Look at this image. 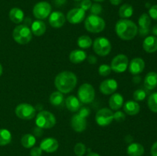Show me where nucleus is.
<instances>
[{
  "label": "nucleus",
  "instance_id": "obj_48",
  "mask_svg": "<svg viewBox=\"0 0 157 156\" xmlns=\"http://www.w3.org/2000/svg\"><path fill=\"white\" fill-rule=\"evenodd\" d=\"M110 2L113 6H118V5L121 4L122 0H110Z\"/></svg>",
  "mask_w": 157,
  "mask_h": 156
},
{
  "label": "nucleus",
  "instance_id": "obj_22",
  "mask_svg": "<svg viewBox=\"0 0 157 156\" xmlns=\"http://www.w3.org/2000/svg\"><path fill=\"white\" fill-rule=\"evenodd\" d=\"M144 87L148 90H152L157 87V73L149 72L144 78Z\"/></svg>",
  "mask_w": 157,
  "mask_h": 156
},
{
  "label": "nucleus",
  "instance_id": "obj_9",
  "mask_svg": "<svg viewBox=\"0 0 157 156\" xmlns=\"http://www.w3.org/2000/svg\"><path fill=\"white\" fill-rule=\"evenodd\" d=\"M113 120V113L108 108H103L98 110L95 115V121L100 126H107Z\"/></svg>",
  "mask_w": 157,
  "mask_h": 156
},
{
  "label": "nucleus",
  "instance_id": "obj_42",
  "mask_svg": "<svg viewBox=\"0 0 157 156\" xmlns=\"http://www.w3.org/2000/svg\"><path fill=\"white\" fill-rule=\"evenodd\" d=\"M31 156H41L42 154V150L40 147H32L30 151Z\"/></svg>",
  "mask_w": 157,
  "mask_h": 156
},
{
  "label": "nucleus",
  "instance_id": "obj_43",
  "mask_svg": "<svg viewBox=\"0 0 157 156\" xmlns=\"http://www.w3.org/2000/svg\"><path fill=\"white\" fill-rule=\"evenodd\" d=\"M150 153L152 156H157V142L153 143V145H152Z\"/></svg>",
  "mask_w": 157,
  "mask_h": 156
},
{
  "label": "nucleus",
  "instance_id": "obj_39",
  "mask_svg": "<svg viewBox=\"0 0 157 156\" xmlns=\"http://www.w3.org/2000/svg\"><path fill=\"white\" fill-rule=\"evenodd\" d=\"M92 6V2L90 0H81L80 3V8L84 11H87L90 9Z\"/></svg>",
  "mask_w": 157,
  "mask_h": 156
},
{
  "label": "nucleus",
  "instance_id": "obj_30",
  "mask_svg": "<svg viewBox=\"0 0 157 156\" xmlns=\"http://www.w3.org/2000/svg\"><path fill=\"white\" fill-rule=\"evenodd\" d=\"M51 104L55 106H58L61 105V103L64 101V96L63 93L59 91H55L50 95V98H49Z\"/></svg>",
  "mask_w": 157,
  "mask_h": 156
},
{
  "label": "nucleus",
  "instance_id": "obj_14",
  "mask_svg": "<svg viewBox=\"0 0 157 156\" xmlns=\"http://www.w3.org/2000/svg\"><path fill=\"white\" fill-rule=\"evenodd\" d=\"M118 87L117 82L113 79H107L102 81L100 85V91L104 95L113 94Z\"/></svg>",
  "mask_w": 157,
  "mask_h": 156
},
{
  "label": "nucleus",
  "instance_id": "obj_27",
  "mask_svg": "<svg viewBox=\"0 0 157 156\" xmlns=\"http://www.w3.org/2000/svg\"><path fill=\"white\" fill-rule=\"evenodd\" d=\"M46 32V24L41 20H37L32 22V32L37 37L44 35Z\"/></svg>",
  "mask_w": 157,
  "mask_h": 156
},
{
  "label": "nucleus",
  "instance_id": "obj_3",
  "mask_svg": "<svg viewBox=\"0 0 157 156\" xmlns=\"http://www.w3.org/2000/svg\"><path fill=\"white\" fill-rule=\"evenodd\" d=\"M12 37L15 42L19 44H29L32 38V32L25 24H19L14 28Z\"/></svg>",
  "mask_w": 157,
  "mask_h": 156
},
{
  "label": "nucleus",
  "instance_id": "obj_34",
  "mask_svg": "<svg viewBox=\"0 0 157 156\" xmlns=\"http://www.w3.org/2000/svg\"><path fill=\"white\" fill-rule=\"evenodd\" d=\"M147 93L143 89H138L136 91L133 93V99H135V101H142L147 97Z\"/></svg>",
  "mask_w": 157,
  "mask_h": 156
},
{
  "label": "nucleus",
  "instance_id": "obj_4",
  "mask_svg": "<svg viewBox=\"0 0 157 156\" xmlns=\"http://www.w3.org/2000/svg\"><path fill=\"white\" fill-rule=\"evenodd\" d=\"M105 21L98 15H90L84 21V27L90 33H100L105 28Z\"/></svg>",
  "mask_w": 157,
  "mask_h": 156
},
{
  "label": "nucleus",
  "instance_id": "obj_7",
  "mask_svg": "<svg viewBox=\"0 0 157 156\" xmlns=\"http://www.w3.org/2000/svg\"><path fill=\"white\" fill-rule=\"evenodd\" d=\"M93 48L95 53L99 56H107L111 51V43L107 38L99 37L94 41Z\"/></svg>",
  "mask_w": 157,
  "mask_h": 156
},
{
  "label": "nucleus",
  "instance_id": "obj_40",
  "mask_svg": "<svg viewBox=\"0 0 157 156\" xmlns=\"http://www.w3.org/2000/svg\"><path fill=\"white\" fill-rule=\"evenodd\" d=\"M149 15L151 18L157 21V5L151 6L149 9Z\"/></svg>",
  "mask_w": 157,
  "mask_h": 156
},
{
  "label": "nucleus",
  "instance_id": "obj_51",
  "mask_svg": "<svg viewBox=\"0 0 157 156\" xmlns=\"http://www.w3.org/2000/svg\"><path fill=\"white\" fill-rule=\"evenodd\" d=\"M2 66L0 64V76L2 75Z\"/></svg>",
  "mask_w": 157,
  "mask_h": 156
},
{
  "label": "nucleus",
  "instance_id": "obj_45",
  "mask_svg": "<svg viewBox=\"0 0 157 156\" xmlns=\"http://www.w3.org/2000/svg\"><path fill=\"white\" fill-rule=\"evenodd\" d=\"M87 61H88L89 64H96L97 61H98V59H97V58H95L94 55H90V56L87 58Z\"/></svg>",
  "mask_w": 157,
  "mask_h": 156
},
{
  "label": "nucleus",
  "instance_id": "obj_21",
  "mask_svg": "<svg viewBox=\"0 0 157 156\" xmlns=\"http://www.w3.org/2000/svg\"><path fill=\"white\" fill-rule=\"evenodd\" d=\"M124 110L129 116H136L140 113V106L136 101L129 100L124 103Z\"/></svg>",
  "mask_w": 157,
  "mask_h": 156
},
{
  "label": "nucleus",
  "instance_id": "obj_47",
  "mask_svg": "<svg viewBox=\"0 0 157 156\" xmlns=\"http://www.w3.org/2000/svg\"><path fill=\"white\" fill-rule=\"evenodd\" d=\"M141 81V76H137V75H136V76H134L133 79V82L134 83V84H139L140 82Z\"/></svg>",
  "mask_w": 157,
  "mask_h": 156
},
{
  "label": "nucleus",
  "instance_id": "obj_10",
  "mask_svg": "<svg viewBox=\"0 0 157 156\" xmlns=\"http://www.w3.org/2000/svg\"><path fill=\"white\" fill-rule=\"evenodd\" d=\"M129 65V59L125 54H118L113 58L110 64L111 70L115 73H124L127 70Z\"/></svg>",
  "mask_w": 157,
  "mask_h": 156
},
{
  "label": "nucleus",
  "instance_id": "obj_8",
  "mask_svg": "<svg viewBox=\"0 0 157 156\" xmlns=\"http://www.w3.org/2000/svg\"><path fill=\"white\" fill-rule=\"evenodd\" d=\"M15 113L17 117L19 119L30 120L33 119L36 115V110L31 104L23 102L15 107Z\"/></svg>",
  "mask_w": 157,
  "mask_h": 156
},
{
  "label": "nucleus",
  "instance_id": "obj_11",
  "mask_svg": "<svg viewBox=\"0 0 157 156\" xmlns=\"http://www.w3.org/2000/svg\"><path fill=\"white\" fill-rule=\"evenodd\" d=\"M52 12V6L47 2H39L33 8L34 16L38 20L45 19Z\"/></svg>",
  "mask_w": 157,
  "mask_h": 156
},
{
  "label": "nucleus",
  "instance_id": "obj_50",
  "mask_svg": "<svg viewBox=\"0 0 157 156\" xmlns=\"http://www.w3.org/2000/svg\"><path fill=\"white\" fill-rule=\"evenodd\" d=\"M87 156H101L100 154H98V153H95V152H89Z\"/></svg>",
  "mask_w": 157,
  "mask_h": 156
},
{
  "label": "nucleus",
  "instance_id": "obj_28",
  "mask_svg": "<svg viewBox=\"0 0 157 156\" xmlns=\"http://www.w3.org/2000/svg\"><path fill=\"white\" fill-rule=\"evenodd\" d=\"M21 143L23 147L25 148H30L34 147V145L36 143V139H35V136L32 134H25L24 136L21 137Z\"/></svg>",
  "mask_w": 157,
  "mask_h": 156
},
{
  "label": "nucleus",
  "instance_id": "obj_38",
  "mask_svg": "<svg viewBox=\"0 0 157 156\" xmlns=\"http://www.w3.org/2000/svg\"><path fill=\"white\" fill-rule=\"evenodd\" d=\"M125 114L123 112L119 111V110L113 113V119H115L117 122H123V121L125 120Z\"/></svg>",
  "mask_w": 157,
  "mask_h": 156
},
{
  "label": "nucleus",
  "instance_id": "obj_23",
  "mask_svg": "<svg viewBox=\"0 0 157 156\" xmlns=\"http://www.w3.org/2000/svg\"><path fill=\"white\" fill-rule=\"evenodd\" d=\"M65 105L67 110L71 112H78L81 108V101L75 96H69L66 98Z\"/></svg>",
  "mask_w": 157,
  "mask_h": 156
},
{
  "label": "nucleus",
  "instance_id": "obj_44",
  "mask_svg": "<svg viewBox=\"0 0 157 156\" xmlns=\"http://www.w3.org/2000/svg\"><path fill=\"white\" fill-rule=\"evenodd\" d=\"M33 131H34V134H35L36 136H38V137H40L41 136H42V133H43L42 128H39V127L37 126L36 128H34Z\"/></svg>",
  "mask_w": 157,
  "mask_h": 156
},
{
  "label": "nucleus",
  "instance_id": "obj_18",
  "mask_svg": "<svg viewBox=\"0 0 157 156\" xmlns=\"http://www.w3.org/2000/svg\"><path fill=\"white\" fill-rule=\"evenodd\" d=\"M145 68V62L140 58H135L131 60L128 65L129 72L133 75H138L144 71Z\"/></svg>",
  "mask_w": 157,
  "mask_h": 156
},
{
  "label": "nucleus",
  "instance_id": "obj_35",
  "mask_svg": "<svg viewBox=\"0 0 157 156\" xmlns=\"http://www.w3.org/2000/svg\"><path fill=\"white\" fill-rule=\"evenodd\" d=\"M111 67L108 64H101L98 68V73L101 76H107L111 73Z\"/></svg>",
  "mask_w": 157,
  "mask_h": 156
},
{
  "label": "nucleus",
  "instance_id": "obj_26",
  "mask_svg": "<svg viewBox=\"0 0 157 156\" xmlns=\"http://www.w3.org/2000/svg\"><path fill=\"white\" fill-rule=\"evenodd\" d=\"M127 152L129 156H142L144 154V147L136 142L131 143L127 147Z\"/></svg>",
  "mask_w": 157,
  "mask_h": 156
},
{
  "label": "nucleus",
  "instance_id": "obj_12",
  "mask_svg": "<svg viewBox=\"0 0 157 156\" xmlns=\"http://www.w3.org/2000/svg\"><path fill=\"white\" fill-rule=\"evenodd\" d=\"M85 11L81 8H75L67 12L66 18L69 23L72 24H80L82 22L85 18Z\"/></svg>",
  "mask_w": 157,
  "mask_h": 156
},
{
  "label": "nucleus",
  "instance_id": "obj_1",
  "mask_svg": "<svg viewBox=\"0 0 157 156\" xmlns=\"http://www.w3.org/2000/svg\"><path fill=\"white\" fill-rule=\"evenodd\" d=\"M78 83L77 76L71 71H62L55 79L57 90L62 93H69L75 88Z\"/></svg>",
  "mask_w": 157,
  "mask_h": 156
},
{
  "label": "nucleus",
  "instance_id": "obj_37",
  "mask_svg": "<svg viewBox=\"0 0 157 156\" xmlns=\"http://www.w3.org/2000/svg\"><path fill=\"white\" fill-rule=\"evenodd\" d=\"M90 9L92 15H98L101 13V12H102V6L100 4H98V3H94V4H92Z\"/></svg>",
  "mask_w": 157,
  "mask_h": 156
},
{
  "label": "nucleus",
  "instance_id": "obj_24",
  "mask_svg": "<svg viewBox=\"0 0 157 156\" xmlns=\"http://www.w3.org/2000/svg\"><path fill=\"white\" fill-rule=\"evenodd\" d=\"M87 58V53L82 50H74L69 55V60L73 64H80Z\"/></svg>",
  "mask_w": 157,
  "mask_h": 156
},
{
  "label": "nucleus",
  "instance_id": "obj_41",
  "mask_svg": "<svg viewBox=\"0 0 157 156\" xmlns=\"http://www.w3.org/2000/svg\"><path fill=\"white\" fill-rule=\"evenodd\" d=\"M90 110L88 107H82V108H80V110H78V115H80L81 116L84 118H87V116L90 115Z\"/></svg>",
  "mask_w": 157,
  "mask_h": 156
},
{
  "label": "nucleus",
  "instance_id": "obj_33",
  "mask_svg": "<svg viewBox=\"0 0 157 156\" xmlns=\"http://www.w3.org/2000/svg\"><path fill=\"white\" fill-rule=\"evenodd\" d=\"M147 103H148L149 109L152 112L157 113V92L153 93V94H151L149 96Z\"/></svg>",
  "mask_w": 157,
  "mask_h": 156
},
{
  "label": "nucleus",
  "instance_id": "obj_46",
  "mask_svg": "<svg viewBox=\"0 0 157 156\" xmlns=\"http://www.w3.org/2000/svg\"><path fill=\"white\" fill-rule=\"evenodd\" d=\"M53 2L55 3V5L57 7H59V6H61L65 4L67 2V0H53Z\"/></svg>",
  "mask_w": 157,
  "mask_h": 156
},
{
  "label": "nucleus",
  "instance_id": "obj_16",
  "mask_svg": "<svg viewBox=\"0 0 157 156\" xmlns=\"http://www.w3.org/2000/svg\"><path fill=\"white\" fill-rule=\"evenodd\" d=\"M71 128L77 132H82L87 128V120L86 118L82 117L80 115H74L71 119Z\"/></svg>",
  "mask_w": 157,
  "mask_h": 156
},
{
  "label": "nucleus",
  "instance_id": "obj_32",
  "mask_svg": "<svg viewBox=\"0 0 157 156\" xmlns=\"http://www.w3.org/2000/svg\"><path fill=\"white\" fill-rule=\"evenodd\" d=\"M93 44V41L88 35H81L78 39V47L82 49H87L90 47Z\"/></svg>",
  "mask_w": 157,
  "mask_h": 156
},
{
  "label": "nucleus",
  "instance_id": "obj_19",
  "mask_svg": "<svg viewBox=\"0 0 157 156\" xmlns=\"http://www.w3.org/2000/svg\"><path fill=\"white\" fill-rule=\"evenodd\" d=\"M144 50L147 53H154L157 50V37L147 36L143 43Z\"/></svg>",
  "mask_w": 157,
  "mask_h": 156
},
{
  "label": "nucleus",
  "instance_id": "obj_2",
  "mask_svg": "<svg viewBox=\"0 0 157 156\" xmlns=\"http://www.w3.org/2000/svg\"><path fill=\"white\" fill-rule=\"evenodd\" d=\"M115 32L121 39L130 41L137 35L138 27L131 20L122 18L116 23Z\"/></svg>",
  "mask_w": 157,
  "mask_h": 156
},
{
  "label": "nucleus",
  "instance_id": "obj_52",
  "mask_svg": "<svg viewBox=\"0 0 157 156\" xmlns=\"http://www.w3.org/2000/svg\"><path fill=\"white\" fill-rule=\"evenodd\" d=\"M94 1H95V2H101L104 1V0H94Z\"/></svg>",
  "mask_w": 157,
  "mask_h": 156
},
{
  "label": "nucleus",
  "instance_id": "obj_53",
  "mask_svg": "<svg viewBox=\"0 0 157 156\" xmlns=\"http://www.w3.org/2000/svg\"><path fill=\"white\" fill-rule=\"evenodd\" d=\"M75 1H81V0H75Z\"/></svg>",
  "mask_w": 157,
  "mask_h": 156
},
{
  "label": "nucleus",
  "instance_id": "obj_29",
  "mask_svg": "<svg viewBox=\"0 0 157 156\" xmlns=\"http://www.w3.org/2000/svg\"><path fill=\"white\" fill-rule=\"evenodd\" d=\"M133 14V6L130 4H124L120 7L119 15L121 18H128Z\"/></svg>",
  "mask_w": 157,
  "mask_h": 156
},
{
  "label": "nucleus",
  "instance_id": "obj_49",
  "mask_svg": "<svg viewBox=\"0 0 157 156\" xmlns=\"http://www.w3.org/2000/svg\"><path fill=\"white\" fill-rule=\"evenodd\" d=\"M152 32H153V34L154 36L157 37V24H156V25L153 26V29H152Z\"/></svg>",
  "mask_w": 157,
  "mask_h": 156
},
{
  "label": "nucleus",
  "instance_id": "obj_6",
  "mask_svg": "<svg viewBox=\"0 0 157 156\" xmlns=\"http://www.w3.org/2000/svg\"><path fill=\"white\" fill-rule=\"evenodd\" d=\"M78 99L84 104H89L94 100L95 90L93 86L90 84H83L78 91Z\"/></svg>",
  "mask_w": 157,
  "mask_h": 156
},
{
  "label": "nucleus",
  "instance_id": "obj_13",
  "mask_svg": "<svg viewBox=\"0 0 157 156\" xmlns=\"http://www.w3.org/2000/svg\"><path fill=\"white\" fill-rule=\"evenodd\" d=\"M138 24L140 27L138 28L140 35L141 37L148 35L150 32V24H151V18L150 15L147 13L142 14L138 19Z\"/></svg>",
  "mask_w": 157,
  "mask_h": 156
},
{
  "label": "nucleus",
  "instance_id": "obj_25",
  "mask_svg": "<svg viewBox=\"0 0 157 156\" xmlns=\"http://www.w3.org/2000/svg\"><path fill=\"white\" fill-rule=\"evenodd\" d=\"M9 18L15 24H19L24 20V12L19 8H12L9 13Z\"/></svg>",
  "mask_w": 157,
  "mask_h": 156
},
{
  "label": "nucleus",
  "instance_id": "obj_36",
  "mask_svg": "<svg viewBox=\"0 0 157 156\" xmlns=\"http://www.w3.org/2000/svg\"><path fill=\"white\" fill-rule=\"evenodd\" d=\"M86 152V146L84 144L81 142H78L75 146V153L77 156H83L84 153Z\"/></svg>",
  "mask_w": 157,
  "mask_h": 156
},
{
  "label": "nucleus",
  "instance_id": "obj_5",
  "mask_svg": "<svg viewBox=\"0 0 157 156\" xmlns=\"http://www.w3.org/2000/svg\"><path fill=\"white\" fill-rule=\"evenodd\" d=\"M35 124L41 128H52L56 124V118L51 112L43 110L36 115Z\"/></svg>",
  "mask_w": 157,
  "mask_h": 156
},
{
  "label": "nucleus",
  "instance_id": "obj_20",
  "mask_svg": "<svg viewBox=\"0 0 157 156\" xmlns=\"http://www.w3.org/2000/svg\"><path fill=\"white\" fill-rule=\"evenodd\" d=\"M124 105V97L118 93H113L109 99V106L113 110H119Z\"/></svg>",
  "mask_w": 157,
  "mask_h": 156
},
{
  "label": "nucleus",
  "instance_id": "obj_31",
  "mask_svg": "<svg viewBox=\"0 0 157 156\" xmlns=\"http://www.w3.org/2000/svg\"><path fill=\"white\" fill-rule=\"evenodd\" d=\"M12 141V134L8 129L1 128L0 129V146L9 144Z\"/></svg>",
  "mask_w": 157,
  "mask_h": 156
},
{
  "label": "nucleus",
  "instance_id": "obj_15",
  "mask_svg": "<svg viewBox=\"0 0 157 156\" xmlns=\"http://www.w3.org/2000/svg\"><path fill=\"white\" fill-rule=\"evenodd\" d=\"M66 21V17L61 12H53L50 14L48 22L52 27L55 28L62 27Z\"/></svg>",
  "mask_w": 157,
  "mask_h": 156
},
{
  "label": "nucleus",
  "instance_id": "obj_17",
  "mask_svg": "<svg viewBox=\"0 0 157 156\" xmlns=\"http://www.w3.org/2000/svg\"><path fill=\"white\" fill-rule=\"evenodd\" d=\"M59 147L58 142L54 138H46L44 139L40 143V148L41 150L48 153L55 152Z\"/></svg>",
  "mask_w": 157,
  "mask_h": 156
}]
</instances>
